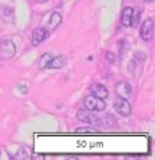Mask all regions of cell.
I'll return each instance as SVG.
<instances>
[{
    "label": "cell",
    "mask_w": 155,
    "mask_h": 160,
    "mask_svg": "<svg viewBox=\"0 0 155 160\" xmlns=\"http://www.w3.org/2000/svg\"><path fill=\"white\" fill-rule=\"evenodd\" d=\"M138 18H140V11H138L137 8L126 7L125 10H123V13H122V18H120V21H122L123 27H127V28H129V27L137 25Z\"/></svg>",
    "instance_id": "obj_1"
},
{
    "label": "cell",
    "mask_w": 155,
    "mask_h": 160,
    "mask_svg": "<svg viewBox=\"0 0 155 160\" xmlns=\"http://www.w3.org/2000/svg\"><path fill=\"white\" fill-rule=\"evenodd\" d=\"M15 45L7 39H0V60H8L15 56Z\"/></svg>",
    "instance_id": "obj_2"
},
{
    "label": "cell",
    "mask_w": 155,
    "mask_h": 160,
    "mask_svg": "<svg viewBox=\"0 0 155 160\" xmlns=\"http://www.w3.org/2000/svg\"><path fill=\"white\" fill-rule=\"evenodd\" d=\"M84 107L89 112H102L106 107V103H105L104 99H99L97 96H87L84 99Z\"/></svg>",
    "instance_id": "obj_3"
},
{
    "label": "cell",
    "mask_w": 155,
    "mask_h": 160,
    "mask_svg": "<svg viewBox=\"0 0 155 160\" xmlns=\"http://www.w3.org/2000/svg\"><path fill=\"white\" fill-rule=\"evenodd\" d=\"M113 107H115V110L123 117H127L131 114V104H130L129 100L125 99V98H120V96L115 98Z\"/></svg>",
    "instance_id": "obj_4"
},
{
    "label": "cell",
    "mask_w": 155,
    "mask_h": 160,
    "mask_svg": "<svg viewBox=\"0 0 155 160\" xmlns=\"http://www.w3.org/2000/svg\"><path fill=\"white\" fill-rule=\"evenodd\" d=\"M140 35L142 38V41L150 42L154 36V20L152 18H148L142 22L141 29H140Z\"/></svg>",
    "instance_id": "obj_5"
},
{
    "label": "cell",
    "mask_w": 155,
    "mask_h": 160,
    "mask_svg": "<svg viewBox=\"0 0 155 160\" xmlns=\"http://www.w3.org/2000/svg\"><path fill=\"white\" fill-rule=\"evenodd\" d=\"M77 118L80 121L88 122V124H98L99 122V117L94 114V112H89L87 109H81L77 112Z\"/></svg>",
    "instance_id": "obj_6"
},
{
    "label": "cell",
    "mask_w": 155,
    "mask_h": 160,
    "mask_svg": "<svg viewBox=\"0 0 155 160\" xmlns=\"http://www.w3.org/2000/svg\"><path fill=\"white\" fill-rule=\"evenodd\" d=\"M131 85L129 84L127 81H120L116 84V93L117 96L120 98H125V99H129L130 96H131Z\"/></svg>",
    "instance_id": "obj_7"
},
{
    "label": "cell",
    "mask_w": 155,
    "mask_h": 160,
    "mask_svg": "<svg viewBox=\"0 0 155 160\" xmlns=\"http://www.w3.org/2000/svg\"><path fill=\"white\" fill-rule=\"evenodd\" d=\"M89 92H91L92 96H97L99 99H106L109 96V91L101 84H92L89 87Z\"/></svg>",
    "instance_id": "obj_8"
},
{
    "label": "cell",
    "mask_w": 155,
    "mask_h": 160,
    "mask_svg": "<svg viewBox=\"0 0 155 160\" xmlns=\"http://www.w3.org/2000/svg\"><path fill=\"white\" fill-rule=\"evenodd\" d=\"M49 36V31L45 28H38L34 31L32 33V45L34 46H38L39 43H42L46 38Z\"/></svg>",
    "instance_id": "obj_9"
},
{
    "label": "cell",
    "mask_w": 155,
    "mask_h": 160,
    "mask_svg": "<svg viewBox=\"0 0 155 160\" xmlns=\"http://www.w3.org/2000/svg\"><path fill=\"white\" fill-rule=\"evenodd\" d=\"M61 21H63V17H61L60 13H52L51 18H49V22H48V31H53L56 29L59 25L61 24Z\"/></svg>",
    "instance_id": "obj_10"
},
{
    "label": "cell",
    "mask_w": 155,
    "mask_h": 160,
    "mask_svg": "<svg viewBox=\"0 0 155 160\" xmlns=\"http://www.w3.org/2000/svg\"><path fill=\"white\" fill-rule=\"evenodd\" d=\"M66 64V57L64 56H57V57H52L49 61L48 67L49 68H61Z\"/></svg>",
    "instance_id": "obj_11"
},
{
    "label": "cell",
    "mask_w": 155,
    "mask_h": 160,
    "mask_svg": "<svg viewBox=\"0 0 155 160\" xmlns=\"http://www.w3.org/2000/svg\"><path fill=\"white\" fill-rule=\"evenodd\" d=\"M51 58H52L51 53H45V54H43V56L39 58V68H41V70L46 68V67H48V64H49V61H51Z\"/></svg>",
    "instance_id": "obj_12"
},
{
    "label": "cell",
    "mask_w": 155,
    "mask_h": 160,
    "mask_svg": "<svg viewBox=\"0 0 155 160\" xmlns=\"http://www.w3.org/2000/svg\"><path fill=\"white\" fill-rule=\"evenodd\" d=\"M35 2H38V3H45V2H48V0H35Z\"/></svg>",
    "instance_id": "obj_13"
},
{
    "label": "cell",
    "mask_w": 155,
    "mask_h": 160,
    "mask_svg": "<svg viewBox=\"0 0 155 160\" xmlns=\"http://www.w3.org/2000/svg\"><path fill=\"white\" fill-rule=\"evenodd\" d=\"M144 2H145V3H152L154 0H144Z\"/></svg>",
    "instance_id": "obj_14"
}]
</instances>
